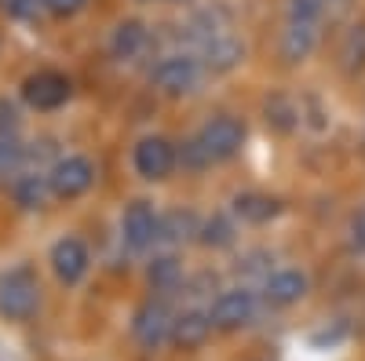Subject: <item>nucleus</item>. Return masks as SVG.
<instances>
[{
	"instance_id": "1",
	"label": "nucleus",
	"mask_w": 365,
	"mask_h": 361,
	"mask_svg": "<svg viewBox=\"0 0 365 361\" xmlns=\"http://www.w3.org/2000/svg\"><path fill=\"white\" fill-rule=\"evenodd\" d=\"M241 142H245V128H241L237 117H212L201 125V132L187 142V150H182V157H187L190 168H208V164H220V161H230L237 157Z\"/></svg>"
},
{
	"instance_id": "2",
	"label": "nucleus",
	"mask_w": 365,
	"mask_h": 361,
	"mask_svg": "<svg viewBox=\"0 0 365 361\" xmlns=\"http://www.w3.org/2000/svg\"><path fill=\"white\" fill-rule=\"evenodd\" d=\"M259 307H263V295L252 292V288H227L212 299V325H216V333H241V328L256 325L259 318Z\"/></svg>"
},
{
	"instance_id": "3",
	"label": "nucleus",
	"mask_w": 365,
	"mask_h": 361,
	"mask_svg": "<svg viewBox=\"0 0 365 361\" xmlns=\"http://www.w3.org/2000/svg\"><path fill=\"white\" fill-rule=\"evenodd\" d=\"M41 307V285L29 270H8L0 274V318L4 321H29Z\"/></svg>"
},
{
	"instance_id": "4",
	"label": "nucleus",
	"mask_w": 365,
	"mask_h": 361,
	"mask_svg": "<svg viewBox=\"0 0 365 361\" xmlns=\"http://www.w3.org/2000/svg\"><path fill=\"white\" fill-rule=\"evenodd\" d=\"M172 325H175V310L168 307L165 295H154L135 310L132 318V336L143 350H161L172 343Z\"/></svg>"
},
{
	"instance_id": "5",
	"label": "nucleus",
	"mask_w": 365,
	"mask_h": 361,
	"mask_svg": "<svg viewBox=\"0 0 365 361\" xmlns=\"http://www.w3.org/2000/svg\"><path fill=\"white\" fill-rule=\"evenodd\" d=\"M205 77V66L197 55H168L154 66V88L168 99H182L197 92V84Z\"/></svg>"
},
{
	"instance_id": "6",
	"label": "nucleus",
	"mask_w": 365,
	"mask_h": 361,
	"mask_svg": "<svg viewBox=\"0 0 365 361\" xmlns=\"http://www.w3.org/2000/svg\"><path fill=\"white\" fill-rule=\"evenodd\" d=\"M120 237H125V245L132 252H146L158 245L161 237V216L158 208L150 201H135L125 208V216H120Z\"/></svg>"
},
{
	"instance_id": "7",
	"label": "nucleus",
	"mask_w": 365,
	"mask_h": 361,
	"mask_svg": "<svg viewBox=\"0 0 365 361\" xmlns=\"http://www.w3.org/2000/svg\"><path fill=\"white\" fill-rule=\"evenodd\" d=\"M201 66L205 73H230L234 66H241V58H245V41L234 37L230 29H208L201 37Z\"/></svg>"
},
{
	"instance_id": "8",
	"label": "nucleus",
	"mask_w": 365,
	"mask_h": 361,
	"mask_svg": "<svg viewBox=\"0 0 365 361\" xmlns=\"http://www.w3.org/2000/svg\"><path fill=\"white\" fill-rule=\"evenodd\" d=\"M307 292H311V278L303 274V270H296V266L270 270V274L263 278V285H259L263 303L267 307H278V310L296 307L299 299H307Z\"/></svg>"
},
{
	"instance_id": "9",
	"label": "nucleus",
	"mask_w": 365,
	"mask_h": 361,
	"mask_svg": "<svg viewBox=\"0 0 365 361\" xmlns=\"http://www.w3.org/2000/svg\"><path fill=\"white\" fill-rule=\"evenodd\" d=\"M132 161H135V172H139L143 179H150V183H161V179H168V175L175 172L179 154H175V146H172L165 135H146V139H139Z\"/></svg>"
},
{
	"instance_id": "10",
	"label": "nucleus",
	"mask_w": 365,
	"mask_h": 361,
	"mask_svg": "<svg viewBox=\"0 0 365 361\" xmlns=\"http://www.w3.org/2000/svg\"><path fill=\"white\" fill-rule=\"evenodd\" d=\"M318 41H322V22H314V19H289L285 33H282V58L289 66H296V63H303V58L314 55Z\"/></svg>"
},
{
	"instance_id": "11",
	"label": "nucleus",
	"mask_w": 365,
	"mask_h": 361,
	"mask_svg": "<svg viewBox=\"0 0 365 361\" xmlns=\"http://www.w3.org/2000/svg\"><path fill=\"white\" fill-rule=\"evenodd\" d=\"M48 183L58 197H81L91 183H96V168H91L88 157H63L51 168Z\"/></svg>"
},
{
	"instance_id": "12",
	"label": "nucleus",
	"mask_w": 365,
	"mask_h": 361,
	"mask_svg": "<svg viewBox=\"0 0 365 361\" xmlns=\"http://www.w3.org/2000/svg\"><path fill=\"white\" fill-rule=\"evenodd\" d=\"M216 333L212 325V310L205 307H187L175 314V325H172V347H182V350H197L205 347V340Z\"/></svg>"
},
{
	"instance_id": "13",
	"label": "nucleus",
	"mask_w": 365,
	"mask_h": 361,
	"mask_svg": "<svg viewBox=\"0 0 365 361\" xmlns=\"http://www.w3.org/2000/svg\"><path fill=\"white\" fill-rule=\"evenodd\" d=\"M88 263H91V256L84 248V241H77V237H63L51 248V270L63 285H77L88 274Z\"/></svg>"
},
{
	"instance_id": "14",
	"label": "nucleus",
	"mask_w": 365,
	"mask_h": 361,
	"mask_svg": "<svg viewBox=\"0 0 365 361\" xmlns=\"http://www.w3.org/2000/svg\"><path fill=\"white\" fill-rule=\"evenodd\" d=\"M230 208H234V216H237L241 223H249V226H263V223H270V219L282 216V201L270 197V194H259V190L237 194Z\"/></svg>"
},
{
	"instance_id": "15",
	"label": "nucleus",
	"mask_w": 365,
	"mask_h": 361,
	"mask_svg": "<svg viewBox=\"0 0 365 361\" xmlns=\"http://www.w3.org/2000/svg\"><path fill=\"white\" fill-rule=\"evenodd\" d=\"M26 99L37 110H55L70 99V80L58 77V73H37V77L26 80Z\"/></svg>"
},
{
	"instance_id": "16",
	"label": "nucleus",
	"mask_w": 365,
	"mask_h": 361,
	"mask_svg": "<svg viewBox=\"0 0 365 361\" xmlns=\"http://www.w3.org/2000/svg\"><path fill=\"white\" fill-rule=\"evenodd\" d=\"M146 281H150V288H154L158 295L168 299L172 292H179L182 285H187V274H182V263H179L172 252H165V256H154V259H150Z\"/></svg>"
},
{
	"instance_id": "17",
	"label": "nucleus",
	"mask_w": 365,
	"mask_h": 361,
	"mask_svg": "<svg viewBox=\"0 0 365 361\" xmlns=\"http://www.w3.org/2000/svg\"><path fill=\"white\" fill-rule=\"evenodd\" d=\"M146 44H150V29L139 19H125L113 29V55L120 58V63H135V58L146 51Z\"/></svg>"
},
{
	"instance_id": "18",
	"label": "nucleus",
	"mask_w": 365,
	"mask_h": 361,
	"mask_svg": "<svg viewBox=\"0 0 365 361\" xmlns=\"http://www.w3.org/2000/svg\"><path fill=\"white\" fill-rule=\"evenodd\" d=\"M194 234H201V223L190 212H168V216H161V237H158V245H175V241H187Z\"/></svg>"
},
{
	"instance_id": "19",
	"label": "nucleus",
	"mask_w": 365,
	"mask_h": 361,
	"mask_svg": "<svg viewBox=\"0 0 365 361\" xmlns=\"http://www.w3.org/2000/svg\"><path fill=\"white\" fill-rule=\"evenodd\" d=\"M340 66L347 77L361 73L365 70V26H354L351 33L344 37V48H340Z\"/></svg>"
},
{
	"instance_id": "20",
	"label": "nucleus",
	"mask_w": 365,
	"mask_h": 361,
	"mask_svg": "<svg viewBox=\"0 0 365 361\" xmlns=\"http://www.w3.org/2000/svg\"><path fill=\"white\" fill-rule=\"evenodd\" d=\"M197 241L208 248H227V245H234V223L227 216H212L208 223H201Z\"/></svg>"
},
{
	"instance_id": "21",
	"label": "nucleus",
	"mask_w": 365,
	"mask_h": 361,
	"mask_svg": "<svg viewBox=\"0 0 365 361\" xmlns=\"http://www.w3.org/2000/svg\"><path fill=\"white\" fill-rule=\"evenodd\" d=\"M267 125H274L278 132H292L299 125V110L285 99V95H274L267 103Z\"/></svg>"
},
{
	"instance_id": "22",
	"label": "nucleus",
	"mask_w": 365,
	"mask_h": 361,
	"mask_svg": "<svg viewBox=\"0 0 365 361\" xmlns=\"http://www.w3.org/2000/svg\"><path fill=\"white\" fill-rule=\"evenodd\" d=\"M329 4L332 0H289V19H314V22H322Z\"/></svg>"
},
{
	"instance_id": "23",
	"label": "nucleus",
	"mask_w": 365,
	"mask_h": 361,
	"mask_svg": "<svg viewBox=\"0 0 365 361\" xmlns=\"http://www.w3.org/2000/svg\"><path fill=\"white\" fill-rule=\"evenodd\" d=\"M15 194H19V201H22L26 208H37V204L44 201V179H37V175H26L22 183L15 187Z\"/></svg>"
},
{
	"instance_id": "24",
	"label": "nucleus",
	"mask_w": 365,
	"mask_h": 361,
	"mask_svg": "<svg viewBox=\"0 0 365 361\" xmlns=\"http://www.w3.org/2000/svg\"><path fill=\"white\" fill-rule=\"evenodd\" d=\"M347 248L354 252V256H365V208L351 219V226H347Z\"/></svg>"
},
{
	"instance_id": "25",
	"label": "nucleus",
	"mask_w": 365,
	"mask_h": 361,
	"mask_svg": "<svg viewBox=\"0 0 365 361\" xmlns=\"http://www.w3.org/2000/svg\"><path fill=\"white\" fill-rule=\"evenodd\" d=\"M19 161V142L15 139H0V172H8Z\"/></svg>"
},
{
	"instance_id": "26",
	"label": "nucleus",
	"mask_w": 365,
	"mask_h": 361,
	"mask_svg": "<svg viewBox=\"0 0 365 361\" xmlns=\"http://www.w3.org/2000/svg\"><path fill=\"white\" fill-rule=\"evenodd\" d=\"M44 4H48L51 15H73V11H81L88 4V0H44Z\"/></svg>"
},
{
	"instance_id": "27",
	"label": "nucleus",
	"mask_w": 365,
	"mask_h": 361,
	"mask_svg": "<svg viewBox=\"0 0 365 361\" xmlns=\"http://www.w3.org/2000/svg\"><path fill=\"white\" fill-rule=\"evenodd\" d=\"M172 4H182V0H172Z\"/></svg>"
},
{
	"instance_id": "28",
	"label": "nucleus",
	"mask_w": 365,
	"mask_h": 361,
	"mask_svg": "<svg viewBox=\"0 0 365 361\" xmlns=\"http://www.w3.org/2000/svg\"><path fill=\"white\" fill-rule=\"evenodd\" d=\"M139 4H146V0H139Z\"/></svg>"
}]
</instances>
